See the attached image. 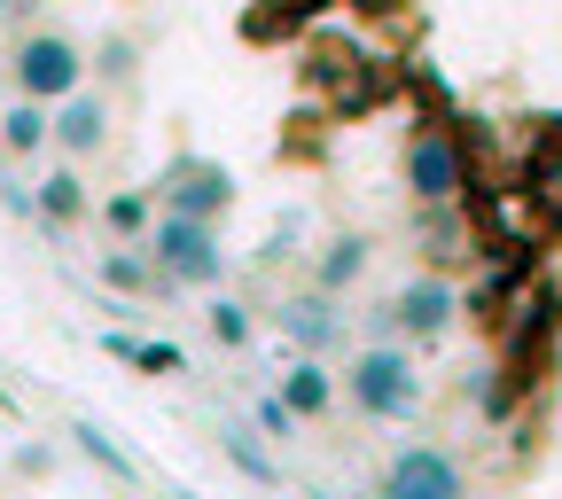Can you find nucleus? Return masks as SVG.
I'll list each match as a JSON object with an SVG mask.
<instances>
[{
  "mask_svg": "<svg viewBox=\"0 0 562 499\" xmlns=\"http://www.w3.org/2000/svg\"><path fill=\"white\" fill-rule=\"evenodd\" d=\"M398 180H406V195H414V203H461V195H469V180H476L461 125H453V117H414L406 157H398Z\"/></svg>",
  "mask_w": 562,
  "mask_h": 499,
  "instance_id": "obj_2",
  "label": "nucleus"
},
{
  "mask_svg": "<svg viewBox=\"0 0 562 499\" xmlns=\"http://www.w3.org/2000/svg\"><path fill=\"white\" fill-rule=\"evenodd\" d=\"M94 211H102V235H110V242H149V227H157V195H149V188H117V195H102Z\"/></svg>",
  "mask_w": 562,
  "mask_h": 499,
  "instance_id": "obj_17",
  "label": "nucleus"
},
{
  "mask_svg": "<svg viewBox=\"0 0 562 499\" xmlns=\"http://www.w3.org/2000/svg\"><path fill=\"white\" fill-rule=\"evenodd\" d=\"M94 281H102L110 297H172V281L157 273V258L140 250V242H110L94 258Z\"/></svg>",
  "mask_w": 562,
  "mask_h": 499,
  "instance_id": "obj_14",
  "label": "nucleus"
},
{
  "mask_svg": "<svg viewBox=\"0 0 562 499\" xmlns=\"http://www.w3.org/2000/svg\"><path fill=\"white\" fill-rule=\"evenodd\" d=\"M391 320H398V343L414 351H438L453 328H461V281L453 273H406L398 290H391Z\"/></svg>",
  "mask_w": 562,
  "mask_h": 499,
  "instance_id": "obj_5",
  "label": "nucleus"
},
{
  "mask_svg": "<svg viewBox=\"0 0 562 499\" xmlns=\"http://www.w3.org/2000/svg\"><path fill=\"white\" fill-rule=\"evenodd\" d=\"M336 383H344L360 421H414L422 398H430L422 390V367H414V343H360Z\"/></svg>",
  "mask_w": 562,
  "mask_h": 499,
  "instance_id": "obj_1",
  "label": "nucleus"
},
{
  "mask_svg": "<svg viewBox=\"0 0 562 499\" xmlns=\"http://www.w3.org/2000/svg\"><path fill=\"white\" fill-rule=\"evenodd\" d=\"M102 351L140 375H188V351L180 343H157V336H125V328H102Z\"/></svg>",
  "mask_w": 562,
  "mask_h": 499,
  "instance_id": "obj_16",
  "label": "nucleus"
},
{
  "mask_svg": "<svg viewBox=\"0 0 562 499\" xmlns=\"http://www.w3.org/2000/svg\"><path fill=\"white\" fill-rule=\"evenodd\" d=\"M368 265H375V235H360V227H344V235H328L321 250H313V290H328V297H351L368 281Z\"/></svg>",
  "mask_w": 562,
  "mask_h": 499,
  "instance_id": "obj_11",
  "label": "nucleus"
},
{
  "mask_svg": "<svg viewBox=\"0 0 562 499\" xmlns=\"http://www.w3.org/2000/svg\"><path fill=\"white\" fill-rule=\"evenodd\" d=\"M375 499H469V468H461L453 445L414 438L375 468Z\"/></svg>",
  "mask_w": 562,
  "mask_h": 499,
  "instance_id": "obj_6",
  "label": "nucleus"
},
{
  "mask_svg": "<svg viewBox=\"0 0 562 499\" xmlns=\"http://www.w3.org/2000/svg\"><path fill=\"white\" fill-rule=\"evenodd\" d=\"M47 468H55L47 445H16V476H47Z\"/></svg>",
  "mask_w": 562,
  "mask_h": 499,
  "instance_id": "obj_24",
  "label": "nucleus"
},
{
  "mask_svg": "<svg viewBox=\"0 0 562 499\" xmlns=\"http://www.w3.org/2000/svg\"><path fill=\"white\" fill-rule=\"evenodd\" d=\"M9 79H16V94H32V102L55 110L63 94L87 87V47L70 39V32L32 24V32H16V47H9Z\"/></svg>",
  "mask_w": 562,
  "mask_h": 499,
  "instance_id": "obj_4",
  "label": "nucleus"
},
{
  "mask_svg": "<svg viewBox=\"0 0 562 499\" xmlns=\"http://www.w3.org/2000/svg\"><path fill=\"white\" fill-rule=\"evenodd\" d=\"M0 16H9V0H0Z\"/></svg>",
  "mask_w": 562,
  "mask_h": 499,
  "instance_id": "obj_26",
  "label": "nucleus"
},
{
  "mask_svg": "<svg viewBox=\"0 0 562 499\" xmlns=\"http://www.w3.org/2000/svg\"><path fill=\"white\" fill-rule=\"evenodd\" d=\"M305 499H336V491H305Z\"/></svg>",
  "mask_w": 562,
  "mask_h": 499,
  "instance_id": "obj_25",
  "label": "nucleus"
},
{
  "mask_svg": "<svg viewBox=\"0 0 562 499\" xmlns=\"http://www.w3.org/2000/svg\"><path fill=\"white\" fill-rule=\"evenodd\" d=\"M336 305H344V297H328V290H313V281H305L297 297H281V305H273V328L290 336L297 351H313V360H328V351L344 343V313H336Z\"/></svg>",
  "mask_w": 562,
  "mask_h": 499,
  "instance_id": "obj_9",
  "label": "nucleus"
},
{
  "mask_svg": "<svg viewBox=\"0 0 562 499\" xmlns=\"http://www.w3.org/2000/svg\"><path fill=\"white\" fill-rule=\"evenodd\" d=\"M157 211H188V219H211L220 227L227 211H235V172L220 165V157H195V149H180L165 172H157Z\"/></svg>",
  "mask_w": 562,
  "mask_h": 499,
  "instance_id": "obj_7",
  "label": "nucleus"
},
{
  "mask_svg": "<svg viewBox=\"0 0 562 499\" xmlns=\"http://www.w3.org/2000/svg\"><path fill=\"white\" fill-rule=\"evenodd\" d=\"M250 413H258V430H266L273 445H290V438L305 430V421H297L290 406H281V390H258V398H250Z\"/></svg>",
  "mask_w": 562,
  "mask_h": 499,
  "instance_id": "obj_22",
  "label": "nucleus"
},
{
  "mask_svg": "<svg viewBox=\"0 0 562 499\" xmlns=\"http://www.w3.org/2000/svg\"><path fill=\"white\" fill-rule=\"evenodd\" d=\"M220 453H227V461H235V468H243L250 484H266V491L281 484V461H273V453H266V445H258V438L243 430V421H220Z\"/></svg>",
  "mask_w": 562,
  "mask_h": 499,
  "instance_id": "obj_19",
  "label": "nucleus"
},
{
  "mask_svg": "<svg viewBox=\"0 0 562 499\" xmlns=\"http://www.w3.org/2000/svg\"><path fill=\"white\" fill-rule=\"evenodd\" d=\"M203 328H211V343H220V351H250V336H258L250 305H243V297H227V290H211V305H203Z\"/></svg>",
  "mask_w": 562,
  "mask_h": 499,
  "instance_id": "obj_18",
  "label": "nucleus"
},
{
  "mask_svg": "<svg viewBox=\"0 0 562 499\" xmlns=\"http://www.w3.org/2000/svg\"><path fill=\"white\" fill-rule=\"evenodd\" d=\"M0 211H9V219H32V227H40V188H32L24 172H0Z\"/></svg>",
  "mask_w": 562,
  "mask_h": 499,
  "instance_id": "obj_23",
  "label": "nucleus"
},
{
  "mask_svg": "<svg viewBox=\"0 0 562 499\" xmlns=\"http://www.w3.org/2000/svg\"><path fill=\"white\" fill-rule=\"evenodd\" d=\"M110 149V94H63L55 102V157H70V165H87V157H102Z\"/></svg>",
  "mask_w": 562,
  "mask_h": 499,
  "instance_id": "obj_10",
  "label": "nucleus"
},
{
  "mask_svg": "<svg viewBox=\"0 0 562 499\" xmlns=\"http://www.w3.org/2000/svg\"><path fill=\"white\" fill-rule=\"evenodd\" d=\"M414 258L430 273H461L476 258V227L461 203H414Z\"/></svg>",
  "mask_w": 562,
  "mask_h": 499,
  "instance_id": "obj_8",
  "label": "nucleus"
},
{
  "mask_svg": "<svg viewBox=\"0 0 562 499\" xmlns=\"http://www.w3.org/2000/svg\"><path fill=\"white\" fill-rule=\"evenodd\" d=\"M32 188H40V227H47V235H70V227L94 211V188H87V172L70 165V157H55Z\"/></svg>",
  "mask_w": 562,
  "mask_h": 499,
  "instance_id": "obj_12",
  "label": "nucleus"
},
{
  "mask_svg": "<svg viewBox=\"0 0 562 499\" xmlns=\"http://www.w3.org/2000/svg\"><path fill=\"white\" fill-rule=\"evenodd\" d=\"M157 258V273L172 281V290H220L227 281V242H220V227L211 219H188V211H157V227H149V242H140Z\"/></svg>",
  "mask_w": 562,
  "mask_h": 499,
  "instance_id": "obj_3",
  "label": "nucleus"
},
{
  "mask_svg": "<svg viewBox=\"0 0 562 499\" xmlns=\"http://www.w3.org/2000/svg\"><path fill=\"white\" fill-rule=\"evenodd\" d=\"M70 438H79V453H87L94 468H110L117 484H133V461H125V445L102 430V421H70Z\"/></svg>",
  "mask_w": 562,
  "mask_h": 499,
  "instance_id": "obj_20",
  "label": "nucleus"
},
{
  "mask_svg": "<svg viewBox=\"0 0 562 499\" xmlns=\"http://www.w3.org/2000/svg\"><path fill=\"white\" fill-rule=\"evenodd\" d=\"M87 70H102L110 87H133V79H140V47H133L125 32H110V39L94 47V63H87Z\"/></svg>",
  "mask_w": 562,
  "mask_h": 499,
  "instance_id": "obj_21",
  "label": "nucleus"
},
{
  "mask_svg": "<svg viewBox=\"0 0 562 499\" xmlns=\"http://www.w3.org/2000/svg\"><path fill=\"white\" fill-rule=\"evenodd\" d=\"M336 398H344V383H336L328 360H313V351H297V360L281 367V406H290L297 421H328Z\"/></svg>",
  "mask_w": 562,
  "mask_h": 499,
  "instance_id": "obj_13",
  "label": "nucleus"
},
{
  "mask_svg": "<svg viewBox=\"0 0 562 499\" xmlns=\"http://www.w3.org/2000/svg\"><path fill=\"white\" fill-rule=\"evenodd\" d=\"M55 149V110L47 102H32V94H16L9 110H0V157H47Z\"/></svg>",
  "mask_w": 562,
  "mask_h": 499,
  "instance_id": "obj_15",
  "label": "nucleus"
}]
</instances>
